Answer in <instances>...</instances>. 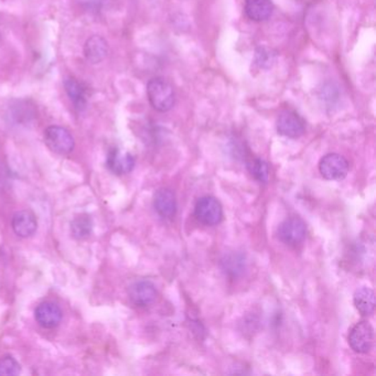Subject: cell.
<instances>
[{"mask_svg":"<svg viewBox=\"0 0 376 376\" xmlns=\"http://www.w3.org/2000/svg\"><path fill=\"white\" fill-rule=\"evenodd\" d=\"M135 158L132 154L124 150L114 148L109 152L107 156V167L113 174L117 176L132 172L135 167Z\"/></svg>","mask_w":376,"mask_h":376,"instance_id":"obj_11","label":"cell"},{"mask_svg":"<svg viewBox=\"0 0 376 376\" xmlns=\"http://www.w3.org/2000/svg\"><path fill=\"white\" fill-rule=\"evenodd\" d=\"M93 231L92 217L86 213L76 215L71 222V233L76 240H84L89 238Z\"/></svg>","mask_w":376,"mask_h":376,"instance_id":"obj_17","label":"cell"},{"mask_svg":"<svg viewBox=\"0 0 376 376\" xmlns=\"http://www.w3.org/2000/svg\"><path fill=\"white\" fill-rule=\"evenodd\" d=\"M248 167L253 177L257 181L260 183H267L269 180V167L267 162L260 158H254L248 162Z\"/></svg>","mask_w":376,"mask_h":376,"instance_id":"obj_19","label":"cell"},{"mask_svg":"<svg viewBox=\"0 0 376 376\" xmlns=\"http://www.w3.org/2000/svg\"><path fill=\"white\" fill-rule=\"evenodd\" d=\"M44 142L51 152L58 154H68L74 150L75 142L68 129L62 126L48 127L44 131Z\"/></svg>","mask_w":376,"mask_h":376,"instance_id":"obj_3","label":"cell"},{"mask_svg":"<svg viewBox=\"0 0 376 376\" xmlns=\"http://www.w3.org/2000/svg\"><path fill=\"white\" fill-rule=\"evenodd\" d=\"M222 267L225 273L230 276H238L243 273L245 268V260L240 254L225 255L222 260Z\"/></svg>","mask_w":376,"mask_h":376,"instance_id":"obj_18","label":"cell"},{"mask_svg":"<svg viewBox=\"0 0 376 376\" xmlns=\"http://www.w3.org/2000/svg\"><path fill=\"white\" fill-rule=\"evenodd\" d=\"M195 217L201 224L214 226L223 220V207L220 201L213 197H202L195 207Z\"/></svg>","mask_w":376,"mask_h":376,"instance_id":"obj_2","label":"cell"},{"mask_svg":"<svg viewBox=\"0 0 376 376\" xmlns=\"http://www.w3.org/2000/svg\"><path fill=\"white\" fill-rule=\"evenodd\" d=\"M62 310L56 303L46 301L40 303L35 311V318L39 326L44 329H54L60 325L62 320Z\"/></svg>","mask_w":376,"mask_h":376,"instance_id":"obj_9","label":"cell"},{"mask_svg":"<svg viewBox=\"0 0 376 376\" xmlns=\"http://www.w3.org/2000/svg\"><path fill=\"white\" fill-rule=\"evenodd\" d=\"M147 96L150 105L160 113L170 111L176 104L174 86L164 78H154L148 82Z\"/></svg>","mask_w":376,"mask_h":376,"instance_id":"obj_1","label":"cell"},{"mask_svg":"<svg viewBox=\"0 0 376 376\" xmlns=\"http://www.w3.org/2000/svg\"><path fill=\"white\" fill-rule=\"evenodd\" d=\"M244 11L250 20L262 23L273 15L274 4L272 0H245Z\"/></svg>","mask_w":376,"mask_h":376,"instance_id":"obj_14","label":"cell"},{"mask_svg":"<svg viewBox=\"0 0 376 376\" xmlns=\"http://www.w3.org/2000/svg\"><path fill=\"white\" fill-rule=\"evenodd\" d=\"M11 226L13 232L18 235L19 238H30L38 229V221L35 213L31 212L30 210H23L15 213L11 221Z\"/></svg>","mask_w":376,"mask_h":376,"instance_id":"obj_10","label":"cell"},{"mask_svg":"<svg viewBox=\"0 0 376 376\" xmlns=\"http://www.w3.org/2000/svg\"><path fill=\"white\" fill-rule=\"evenodd\" d=\"M84 56L91 64H99L109 56V43L103 37L92 36L84 44Z\"/></svg>","mask_w":376,"mask_h":376,"instance_id":"obj_13","label":"cell"},{"mask_svg":"<svg viewBox=\"0 0 376 376\" xmlns=\"http://www.w3.org/2000/svg\"><path fill=\"white\" fill-rule=\"evenodd\" d=\"M356 310L362 316H371L375 310V293L369 287H361L356 289L353 297Z\"/></svg>","mask_w":376,"mask_h":376,"instance_id":"obj_15","label":"cell"},{"mask_svg":"<svg viewBox=\"0 0 376 376\" xmlns=\"http://www.w3.org/2000/svg\"><path fill=\"white\" fill-rule=\"evenodd\" d=\"M64 87H66V94L73 103L74 107L78 111L85 109L87 99H86V91L84 86L75 78H68L64 82Z\"/></svg>","mask_w":376,"mask_h":376,"instance_id":"obj_16","label":"cell"},{"mask_svg":"<svg viewBox=\"0 0 376 376\" xmlns=\"http://www.w3.org/2000/svg\"><path fill=\"white\" fill-rule=\"evenodd\" d=\"M154 207L156 212L164 219H171L177 213V199L172 190L162 188L154 193Z\"/></svg>","mask_w":376,"mask_h":376,"instance_id":"obj_12","label":"cell"},{"mask_svg":"<svg viewBox=\"0 0 376 376\" xmlns=\"http://www.w3.org/2000/svg\"><path fill=\"white\" fill-rule=\"evenodd\" d=\"M276 128L278 134L287 138L296 139L305 134V124L298 114L293 111H284L279 114Z\"/></svg>","mask_w":376,"mask_h":376,"instance_id":"obj_7","label":"cell"},{"mask_svg":"<svg viewBox=\"0 0 376 376\" xmlns=\"http://www.w3.org/2000/svg\"><path fill=\"white\" fill-rule=\"evenodd\" d=\"M374 330L371 323L360 321L348 334V344L356 353H368L373 346Z\"/></svg>","mask_w":376,"mask_h":376,"instance_id":"obj_5","label":"cell"},{"mask_svg":"<svg viewBox=\"0 0 376 376\" xmlns=\"http://www.w3.org/2000/svg\"><path fill=\"white\" fill-rule=\"evenodd\" d=\"M350 164L344 156L328 154L319 162V171L327 180H341L346 177Z\"/></svg>","mask_w":376,"mask_h":376,"instance_id":"obj_6","label":"cell"},{"mask_svg":"<svg viewBox=\"0 0 376 376\" xmlns=\"http://www.w3.org/2000/svg\"><path fill=\"white\" fill-rule=\"evenodd\" d=\"M128 296L137 307H148L158 298V291L152 281H139L129 287Z\"/></svg>","mask_w":376,"mask_h":376,"instance_id":"obj_8","label":"cell"},{"mask_svg":"<svg viewBox=\"0 0 376 376\" xmlns=\"http://www.w3.org/2000/svg\"><path fill=\"white\" fill-rule=\"evenodd\" d=\"M20 371V364L13 356L0 358V375H18Z\"/></svg>","mask_w":376,"mask_h":376,"instance_id":"obj_20","label":"cell"},{"mask_svg":"<svg viewBox=\"0 0 376 376\" xmlns=\"http://www.w3.org/2000/svg\"><path fill=\"white\" fill-rule=\"evenodd\" d=\"M277 236L284 244H301L307 236V226L301 217H288L278 226Z\"/></svg>","mask_w":376,"mask_h":376,"instance_id":"obj_4","label":"cell"}]
</instances>
